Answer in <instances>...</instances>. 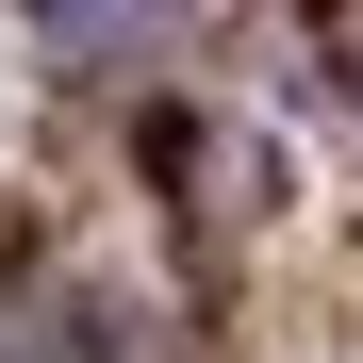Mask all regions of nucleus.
<instances>
[{
    "instance_id": "f257e3e1",
    "label": "nucleus",
    "mask_w": 363,
    "mask_h": 363,
    "mask_svg": "<svg viewBox=\"0 0 363 363\" xmlns=\"http://www.w3.org/2000/svg\"><path fill=\"white\" fill-rule=\"evenodd\" d=\"M50 50L67 67H116V50H149V17H50Z\"/></svg>"
}]
</instances>
